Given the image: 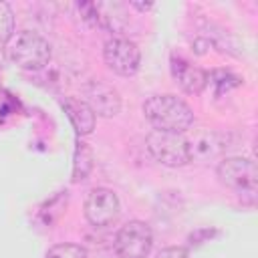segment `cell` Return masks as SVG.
<instances>
[{"instance_id": "obj_14", "label": "cell", "mask_w": 258, "mask_h": 258, "mask_svg": "<svg viewBox=\"0 0 258 258\" xmlns=\"http://www.w3.org/2000/svg\"><path fill=\"white\" fill-rule=\"evenodd\" d=\"M14 34V14L6 2H0V44L8 42Z\"/></svg>"}, {"instance_id": "obj_6", "label": "cell", "mask_w": 258, "mask_h": 258, "mask_svg": "<svg viewBox=\"0 0 258 258\" xmlns=\"http://www.w3.org/2000/svg\"><path fill=\"white\" fill-rule=\"evenodd\" d=\"M103 58L107 62V67L121 75V77H131L137 73L139 62H141V52L137 48V44L129 38H109L103 46Z\"/></svg>"}, {"instance_id": "obj_2", "label": "cell", "mask_w": 258, "mask_h": 258, "mask_svg": "<svg viewBox=\"0 0 258 258\" xmlns=\"http://www.w3.org/2000/svg\"><path fill=\"white\" fill-rule=\"evenodd\" d=\"M8 58L24 71H38L50 60V44L32 30H20L8 40Z\"/></svg>"}, {"instance_id": "obj_4", "label": "cell", "mask_w": 258, "mask_h": 258, "mask_svg": "<svg viewBox=\"0 0 258 258\" xmlns=\"http://www.w3.org/2000/svg\"><path fill=\"white\" fill-rule=\"evenodd\" d=\"M147 151L151 153V157L163 165L169 167H179L189 163V147H187V139L181 133H173V131H161V129H153L147 139H145Z\"/></svg>"}, {"instance_id": "obj_1", "label": "cell", "mask_w": 258, "mask_h": 258, "mask_svg": "<svg viewBox=\"0 0 258 258\" xmlns=\"http://www.w3.org/2000/svg\"><path fill=\"white\" fill-rule=\"evenodd\" d=\"M145 119L161 131L183 133L194 123L189 105L175 95H153L143 103Z\"/></svg>"}, {"instance_id": "obj_7", "label": "cell", "mask_w": 258, "mask_h": 258, "mask_svg": "<svg viewBox=\"0 0 258 258\" xmlns=\"http://www.w3.org/2000/svg\"><path fill=\"white\" fill-rule=\"evenodd\" d=\"M119 212H121L119 198L113 189L95 187L85 200V216L97 228H107L115 224L119 218Z\"/></svg>"}, {"instance_id": "obj_11", "label": "cell", "mask_w": 258, "mask_h": 258, "mask_svg": "<svg viewBox=\"0 0 258 258\" xmlns=\"http://www.w3.org/2000/svg\"><path fill=\"white\" fill-rule=\"evenodd\" d=\"M187 147H189V159H194V157L208 159V157H214L216 153H220L222 143L218 141L216 133H204L198 139L187 141Z\"/></svg>"}, {"instance_id": "obj_16", "label": "cell", "mask_w": 258, "mask_h": 258, "mask_svg": "<svg viewBox=\"0 0 258 258\" xmlns=\"http://www.w3.org/2000/svg\"><path fill=\"white\" fill-rule=\"evenodd\" d=\"M4 64V48H2V44H0V67Z\"/></svg>"}, {"instance_id": "obj_10", "label": "cell", "mask_w": 258, "mask_h": 258, "mask_svg": "<svg viewBox=\"0 0 258 258\" xmlns=\"http://www.w3.org/2000/svg\"><path fill=\"white\" fill-rule=\"evenodd\" d=\"M64 109H67L69 119L73 121V125H75L79 135H87V133L93 131V127H95V113L91 111V107L83 99H67L64 101Z\"/></svg>"}, {"instance_id": "obj_13", "label": "cell", "mask_w": 258, "mask_h": 258, "mask_svg": "<svg viewBox=\"0 0 258 258\" xmlns=\"http://www.w3.org/2000/svg\"><path fill=\"white\" fill-rule=\"evenodd\" d=\"M44 258H87V250L79 244H56L46 252Z\"/></svg>"}, {"instance_id": "obj_15", "label": "cell", "mask_w": 258, "mask_h": 258, "mask_svg": "<svg viewBox=\"0 0 258 258\" xmlns=\"http://www.w3.org/2000/svg\"><path fill=\"white\" fill-rule=\"evenodd\" d=\"M157 258H189L187 256V250L181 248V246H169V248H163Z\"/></svg>"}, {"instance_id": "obj_5", "label": "cell", "mask_w": 258, "mask_h": 258, "mask_svg": "<svg viewBox=\"0 0 258 258\" xmlns=\"http://www.w3.org/2000/svg\"><path fill=\"white\" fill-rule=\"evenodd\" d=\"M153 246L151 230L145 222L131 220L115 236V252L121 258H147Z\"/></svg>"}, {"instance_id": "obj_12", "label": "cell", "mask_w": 258, "mask_h": 258, "mask_svg": "<svg viewBox=\"0 0 258 258\" xmlns=\"http://www.w3.org/2000/svg\"><path fill=\"white\" fill-rule=\"evenodd\" d=\"M93 167V153L91 149L85 145V143H79L77 147V155H75V171H73V179L75 181H81L89 175Z\"/></svg>"}, {"instance_id": "obj_3", "label": "cell", "mask_w": 258, "mask_h": 258, "mask_svg": "<svg viewBox=\"0 0 258 258\" xmlns=\"http://www.w3.org/2000/svg\"><path fill=\"white\" fill-rule=\"evenodd\" d=\"M218 179L236 191L242 200L254 202L258 191V171L252 159L246 157H226L218 165Z\"/></svg>"}, {"instance_id": "obj_9", "label": "cell", "mask_w": 258, "mask_h": 258, "mask_svg": "<svg viewBox=\"0 0 258 258\" xmlns=\"http://www.w3.org/2000/svg\"><path fill=\"white\" fill-rule=\"evenodd\" d=\"M171 73H173V79L175 83L189 95H198L204 91V87L208 85V75L200 69V67H194L191 62L187 60H181V58H173V64H171Z\"/></svg>"}, {"instance_id": "obj_8", "label": "cell", "mask_w": 258, "mask_h": 258, "mask_svg": "<svg viewBox=\"0 0 258 258\" xmlns=\"http://www.w3.org/2000/svg\"><path fill=\"white\" fill-rule=\"evenodd\" d=\"M83 101L99 117H115L121 111V97L117 89L103 81H91L83 87Z\"/></svg>"}]
</instances>
